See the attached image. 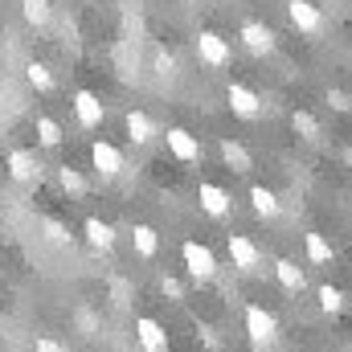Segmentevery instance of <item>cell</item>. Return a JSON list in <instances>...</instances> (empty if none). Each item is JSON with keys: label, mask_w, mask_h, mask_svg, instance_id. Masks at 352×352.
I'll use <instances>...</instances> for the list:
<instances>
[{"label": "cell", "mask_w": 352, "mask_h": 352, "mask_svg": "<svg viewBox=\"0 0 352 352\" xmlns=\"http://www.w3.org/2000/svg\"><path fill=\"white\" fill-rule=\"evenodd\" d=\"M246 336H250L254 349H270V344L278 340V320H274L266 307L250 303V307H246Z\"/></svg>", "instance_id": "obj_1"}, {"label": "cell", "mask_w": 352, "mask_h": 352, "mask_svg": "<svg viewBox=\"0 0 352 352\" xmlns=\"http://www.w3.org/2000/svg\"><path fill=\"white\" fill-rule=\"evenodd\" d=\"M197 58H201L205 66H213V70H226L230 58H234V50H230V41H226L221 33L201 29V33H197Z\"/></svg>", "instance_id": "obj_2"}, {"label": "cell", "mask_w": 352, "mask_h": 352, "mask_svg": "<svg viewBox=\"0 0 352 352\" xmlns=\"http://www.w3.org/2000/svg\"><path fill=\"white\" fill-rule=\"evenodd\" d=\"M180 258H184L188 274H192L197 283H209V278L217 274V258H213V250L201 246V242H184V246H180Z\"/></svg>", "instance_id": "obj_3"}, {"label": "cell", "mask_w": 352, "mask_h": 352, "mask_svg": "<svg viewBox=\"0 0 352 352\" xmlns=\"http://www.w3.org/2000/svg\"><path fill=\"white\" fill-rule=\"evenodd\" d=\"M4 168H8V176H12L16 184L41 180V160H37V152H29V148H12L8 160H4Z\"/></svg>", "instance_id": "obj_4"}, {"label": "cell", "mask_w": 352, "mask_h": 352, "mask_svg": "<svg viewBox=\"0 0 352 352\" xmlns=\"http://www.w3.org/2000/svg\"><path fill=\"white\" fill-rule=\"evenodd\" d=\"M287 16H291V25H295L299 33H307V37H316V33L324 29V12H320L311 0H287Z\"/></svg>", "instance_id": "obj_5"}, {"label": "cell", "mask_w": 352, "mask_h": 352, "mask_svg": "<svg viewBox=\"0 0 352 352\" xmlns=\"http://www.w3.org/2000/svg\"><path fill=\"white\" fill-rule=\"evenodd\" d=\"M90 164L98 168V176L111 180V176L123 173V152H119L115 144H107V140H94V144H90Z\"/></svg>", "instance_id": "obj_6"}, {"label": "cell", "mask_w": 352, "mask_h": 352, "mask_svg": "<svg viewBox=\"0 0 352 352\" xmlns=\"http://www.w3.org/2000/svg\"><path fill=\"white\" fill-rule=\"evenodd\" d=\"M226 98H230V111H234L238 119H258V111H263V98L250 87H242V82H230Z\"/></svg>", "instance_id": "obj_7"}, {"label": "cell", "mask_w": 352, "mask_h": 352, "mask_svg": "<svg viewBox=\"0 0 352 352\" xmlns=\"http://www.w3.org/2000/svg\"><path fill=\"white\" fill-rule=\"evenodd\" d=\"M226 250H230V258H234L238 270H254V266L263 263V250H258L246 234H230V238H226Z\"/></svg>", "instance_id": "obj_8"}, {"label": "cell", "mask_w": 352, "mask_h": 352, "mask_svg": "<svg viewBox=\"0 0 352 352\" xmlns=\"http://www.w3.org/2000/svg\"><path fill=\"white\" fill-rule=\"evenodd\" d=\"M242 45H246L250 54H258V58H263V54L274 50V29L263 25V21H246V25H242Z\"/></svg>", "instance_id": "obj_9"}, {"label": "cell", "mask_w": 352, "mask_h": 352, "mask_svg": "<svg viewBox=\"0 0 352 352\" xmlns=\"http://www.w3.org/2000/svg\"><path fill=\"white\" fill-rule=\"evenodd\" d=\"M135 340H140L144 352H164L168 349V336H164V328H160L152 316H140V320H135Z\"/></svg>", "instance_id": "obj_10"}, {"label": "cell", "mask_w": 352, "mask_h": 352, "mask_svg": "<svg viewBox=\"0 0 352 352\" xmlns=\"http://www.w3.org/2000/svg\"><path fill=\"white\" fill-rule=\"evenodd\" d=\"M168 152H173L176 160H184V164H197L201 160V144L184 127H168Z\"/></svg>", "instance_id": "obj_11"}, {"label": "cell", "mask_w": 352, "mask_h": 352, "mask_svg": "<svg viewBox=\"0 0 352 352\" xmlns=\"http://www.w3.org/2000/svg\"><path fill=\"white\" fill-rule=\"evenodd\" d=\"M74 115H78L82 127H98V123H102V102H98L94 90H78V94H74Z\"/></svg>", "instance_id": "obj_12"}, {"label": "cell", "mask_w": 352, "mask_h": 352, "mask_svg": "<svg viewBox=\"0 0 352 352\" xmlns=\"http://www.w3.org/2000/svg\"><path fill=\"white\" fill-rule=\"evenodd\" d=\"M201 209L209 213V217H226L230 213V192L221 188V184H201Z\"/></svg>", "instance_id": "obj_13"}, {"label": "cell", "mask_w": 352, "mask_h": 352, "mask_svg": "<svg viewBox=\"0 0 352 352\" xmlns=\"http://www.w3.org/2000/svg\"><path fill=\"white\" fill-rule=\"evenodd\" d=\"M127 135H131V144H152L156 140L152 115L148 111H127Z\"/></svg>", "instance_id": "obj_14"}, {"label": "cell", "mask_w": 352, "mask_h": 352, "mask_svg": "<svg viewBox=\"0 0 352 352\" xmlns=\"http://www.w3.org/2000/svg\"><path fill=\"white\" fill-rule=\"evenodd\" d=\"M82 234H87V242L94 250H111V246H115V230H111V221H102V217H87V221H82Z\"/></svg>", "instance_id": "obj_15"}, {"label": "cell", "mask_w": 352, "mask_h": 352, "mask_svg": "<svg viewBox=\"0 0 352 352\" xmlns=\"http://www.w3.org/2000/svg\"><path fill=\"white\" fill-rule=\"evenodd\" d=\"M274 274H278V283H283L287 291H295V295L307 287V274H303V266L291 263V258H278V263H274Z\"/></svg>", "instance_id": "obj_16"}, {"label": "cell", "mask_w": 352, "mask_h": 352, "mask_svg": "<svg viewBox=\"0 0 352 352\" xmlns=\"http://www.w3.org/2000/svg\"><path fill=\"white\" fill-rule=\"evenodd\" d=\"M21 16H25L33 29H45L50 16H54V4H50V0H21Z\"/></svg>", "instance_id": "obj_17"}, {"label": "cell", "mask_w": 352, "mask_h": 352, "mask_svg": "<svg viewBox=\"0 0 352 352\" xmlns=\"http://www.w3.org/2000/svg\"><path fill=\"white\" fill-rule=\"evenodd\" d=\"M250 205H254V213H258V217H278V209H283V205H278V197H274L266 184H254V188H250Z\"/></svg>", "instance_id": "obj_18"}, {"label": "cell", "mask_w": 352, "mask_h": 352, "mask_svg": "<svg viewBox=\"0 0 352 352\" xmlns=\"http://www.w3.org/2000/svg\"><path fill=\"white\" fill-rule=\"evenodd\" d=\"M221 160L234 168V173H250V156L238 140H221Z\"/></svg>", "instance_id": "obj_19"}, {"label": "cell", "mask_w": 352, "mask_h": 352, "mask_svg": "<svg viewBox=\"0 0 352 352\" xmlns=\"http://www.w3.org/2000/svg\"><path fill=\"white\" fill-rule=\"evenodd\" d=\"M332 254H336V250H332V242H328L324 234H307V258H311V263L324 266V263H332Z\"/></svg>", "instance_id": "obj_20"}, {"label": "cell", "mask_w": 352, "mask_h": 352, "mask_svg": "<svg viewBox=\"0 0 352 352\" xmlns=\"http://www.w3.org/2000/svg\"><path fill=\"white\" fill-rule=\"evenodd\" d=\"M25 78H29V87L41 90V94H45V90H54V74H50V66H45V62H29V66H25Z\"/></svg>", "instance_id": "obj_21"}, {"label": "cell", "mask_w": 352, "mask_h": 352, "mask_svg": "<svg viewBox=\"0 0 352 352\" xmlns=\"http://www.w3.org/2000/svg\"><path fill=\"white\" fill-rule=\"evenodd\" d=\"M37 140H41V148H58V144H62V127H58L50 115H41V119H37Z\"/></svg>", "instance_id": "obj_22"}, {"label": "cell", "mask_w": 352, "mask_h": 352, "mask_svg": "<svg viewBox=\"0 0 352 352\" xmlns=\"http://www.w3.org/2000/svg\"><path fill=\"white\" fill-rule=\"evenodd\" d=\"M131 238H135V254H140V258H152V254H156V230H152V226H135Z\"/></svg>", "instance_id": "obj_23"}, {"label": "cell", "mask_w": 352, "mask_h": 352, "mask_svg": "<svg viewBox=\"0 0 352 352\" xmlns=\"http://www.w3.org/2000/svg\"><path fill=\"white\" fill-rule=\"evenodd\" d=\"M58 184H62L70 197H82V192H87V180H82V173H78V168H70V164H66V168H58Z\"/></svg>", "instance_id": "obj_24"}, {"label": "cell", "mask_w": 352, "mask_h": 352, "mask_svg": "<svg viewBox=\"0 0 352 352\" xmlns=\"http://www.w3.org/2000/svg\"><path fill=\"white\" fill-rule=\"evenodd\" d=\"M41 230H45V238H50L54 246H74V234H70L58 217H45V226H41Z\"/></svg>", "instance_id": "obj_25"}, {"label": "cell", "mask_w": 352, "mask_h": 352, "mask_svg": "<svg viewBox=\"0 0 352 352\" xmlns=\"http://www.w3.org/2000/svg\"><path fill=\"white\" fill-rule=\"evenodd\" d=\"M316 295H320V307H324V311H332V316L344 307V291H340V287H332V283H324Z\"/></svg>", "instance_id": "obj_26"}, {"label": "cell", "mask_w": 352, "mask_h": 352, "mask_svg": "<svg viewBox=\"0 0 352 352\" xmlns=\"http://www.w3.org/2000/svg\"><path fill=\"white\" fill-rule=\"evenodd\" d=\"M291 123H295V131H299L303 140H320V123H316L307 111H295V115H291Z\"/></svg>", "instance_id": "obj_27"}, {"label": "cell", "mask_w": 352, "mask_h": 352, "mask_svg": "<svg viewBox=\"0 0 352 352\" xmlns=\"http://www.w3.org/2000/svg\"><path fill=\"white\" fill-rule=\"evenodd\" d=\"M33 352H70L62 340H54V336H37L33 340Z\"/></svg>", "instance_id": "obj_28"}, {"label": "cell", "mask_w": 352, "mask_h": 352, "mask_svg": "<svg viewBox=\"0 0 352 352\" xmlns=\"http://www.w3.org/2000/svg\"><path fill=\"white\" fill-rule=\"evenodd\" d=\"M160 291L168 295V299H184V283L173 278V274H164V283H160Z\"/></svg>", "instance_id": "obj_29"}, {"label": "cell", "mask_w": 352, "mask_h": 352, "mask_svg": "<svg viewBox=\"0 0 352 352\" xmlns=\"http://www.w3.org/2000/svg\"><path fill=\"white\" fill-rule=\"evenodd\" d=\"M328 102H332L336 111H349V107H352V98L344 94V90H328Z\"/></svg>", "instance_id": "obj_30"}]
</instances>
